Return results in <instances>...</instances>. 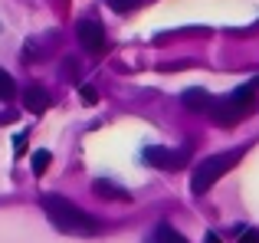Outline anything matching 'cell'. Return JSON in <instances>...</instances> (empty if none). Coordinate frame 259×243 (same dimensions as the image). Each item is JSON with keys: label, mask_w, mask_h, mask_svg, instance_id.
<instances>
[{"label": "cell", "mask_w": 259, "mask_h": 243, "mask_svg": "<svg viewBox=\"0 0 259 243\" xmlns=\"http://www.w3.org/2000/svg\"><path fill=\"white\" fill-rule=\"evenodd\" d=\"M76 36H79V43H82L89 53H102L105 50V30H102L99 20H79Z\"/></svg>", "instance_id": "4"}, {"label": "cell", "mask_w": 259, "mask_h": 243, "mask_svg": "<svg viewBox=\"0 0 259 243\" xmlns=\"http://www.w3.org/2000/svg\"><path fill=\"white\" fill-rule=\"evenodd\" d=\"M13 151H17V154H26V132H20L17 138H13Z\"/></svg>", "instance_id": "16"}, {"label": "cell", "mask_w": 259, "mask_h": 243, "mask_svg": "<svg viewBox=\"0 0 259 243\" xmlns=\"http://www.w3.org/2000/svg\"><path fill=\"white\" fill-rule=\"evenodd\" d=\"M141 158H145L148 165L161 168V171H171V168H181L184 165L187 154H184V151H171V148H161V145H151V148H145Z\"/></svg>", "instance_id": "5"}, {"label": "cell", "mask_w": 259, "mask_h": 243, "mask_svg": "<svg viewBox=\"0 0 259 243\" xmlns=\"http://www.w3.org/2000/svg\"><path fill=\"white\" fill-rule=\"evenodd\" d=\"M63 76H66V79H76V76H79V63H76L72 56L63 63Z\"/></svg>", "instance_id": "14"}, {"label": "cell", "mask_w": 259, "mask_h": 243, "mask_svg": "<svg viewBox=\"0 0 259 243\" xmlns=\"http://www.w3.org/2000/svg\"><path fill=\"white\" fill-rule=\"evenodd\" d=\"M141 0H108V7H112L115 13H128V10H135Z\"/></svg>", "instance_id": "12"}, {"label": "cell", "mask_w": 259, "mask_h": 243, "mask_svg": "<svg viewBox=\"0 0 259 243\" xmlns=\"http://www.w3.org/2000/svg\"><path fill=\"white\" fill-rule=\"evenodd\" d=\"M243 115H249V109H243L240 102H233L230 96H223V99H213V105H210V118L217 122V125H223V128H230V125H236Z\"/></svg>", "instance_id": "3"}, {"label": "cell", "mask_w": 259, "mask_h": 243, "mask_svg": "<svg viewBox=\"0 0 259 243\" xmlns=\"http://www.w3.org/2000/svg\"><path fill=\"white\" fill-rule=\"evenodd\" d=\"M243 158V148H236V151H223V154H210V158H203L200 165L194 168V174H190V191L194 194H203L210 191V187L217 184V181L223 178L227 171H233L236 165H240Z\"/></svg>", "instance_id": "2"}, {"label": "cell", "mask_w": 259, "mask_h": 243, "mask_svg": "<svg viewBox=\"0 0 259 243\" xmlns=\"http://www.w3.org/2000/svg\"><path fill=\"white\" fill-rule=\"evenodd\" d=\"M7 122H13V112H0V125H7Z\"/></svg>", "instance_id": "18"}, {"label": "cell", "mask_w": 259, "mask_h": 243, "mask_svg": "<svg viewBox=\"0 0 259 243\" xmlns=\"http://www.w3.org/2000/svg\"><path fill=\"white\" fill-rule=\"evenodd\" d=\"M79 92H82V102H85V105H95V102H99V92H95L92 86H82Z\"/></svg>", "instance_id": "15"}, {"label": "cell", "mask_w": 259, "mask_h": 243, "mask_svg": "<svg viewBox=\"0 0 259 243\" xmlns=\"http://www.w3.org/2000/svg\"><path fill=\"white\" fill-rule=\"evenodd\" d=\"M92 194L95 197H102V200H132V194L125 191L121 184H115V181H108V178H99L92 184Z\"/></svg>", "instance_id": "7"}, {"label": "cell", "mask_w": 259, "mask_h": 243, "mask_svg": "<svg viewBox=\"0 0 259 243\" xmlns=\"http://www.w3.org/2000/svg\"><path fill=\"white\" fill-rule=\"evenodd\" d=\"M43 214L59 233H69V237H95L99 233V220L92 214H85L79 204H72L69 197H63V194H46Z\"/></svg>", "instance_id": "1"}, {"label": "cell", "mask_w": 259, "mask_h": 243, "mask_svg": "<svg viewBox=\"0 0 259 243\" xmlns=\"http://www.w3.org/2000/svg\"><path fill=\"white\" fill-rule=\"evenodd\" d=\"M145 243H190V240L181 237V233H177L171 224H158V227H154V233H151Z\"/></svg>", "instance_id": "9"}, {"label": "cell", "mask_w": 259, "mask_h": 243, "mask_svg": "<svg viewBox=\"0 0 259 243\" xmlns=\"http://www.w3.org/2000/svg\"><path fill=\"white\" fill-rule=\"evenodd\" d=\"M23 109L33 112V115L46 112V109H50V92H46L43 86H26V89H23Z\"/></svg>", "instance_id": "6"}, {"label": "cell", "mask_w": 259, "mask_h": 243, "mask_svg": "<svg viewBox=\"0 0 259 243\" xmlns=\"http://www.w3.org/2000/svg\"><path fill=\"white\" fill-rule=\"evenodd\" d=\"M181 102H184V109H190V112H210L213 96H210L207 89H187L181 96Z\"/></svg>", "instance_id": "8"}, {"label": "cell", "mask_w": 259, "mask_h": 243, "mask_svg": "<svg viewBox=\"0 0 259 243\" xmlns=\"http://www.w3.org/2000/svg\"><path fill=\"white\" fill-rule=\"evenodd\" d=\"M50 161H53L50 151H36V154H33V174H43L46 168H50Z\"/></svg>", "instance_id": "11"}, {"label": "cell", "mask_w": 259, "mask_h": 243, "mask_svg": "<svg viewBox=\"0 0 259 243\" xmlns=\"http://www.w3.org/2000/svg\"><path fill=\"white\" fill-rule=\"evenodd\" d=\"M10 99H17V83L7 69H0V102H10Z\"/></svg>", "instance_id": "10"}, {"label": "cell", "mask_w": 259, "mask_h": 243, "mask_svg": "<svg viewBox=\"0 0 259 243\" xmlns=\"http://www.w3.org/2000/svg\"><path fill=\"white\" fill-rule=\"evenodd\" d=\"M240 233V243H259V230H246V227H236Z\"/></svg>", "instance_id": "13"}, {"label": "cell", "mask_w": 259, "mask_h": 243, "mask_svg": "<svg viewBox=\"0 0 259 243\" xmlns=\"http://www.w3.org/2000/svg\"><path fill=\"white\" fill-rule=\"evenodd\" d=\"M203 243H223L220 237H217V233L213 230H207V233H203Z\"/></svg>", "instance_id": "17"}]
</instances>
